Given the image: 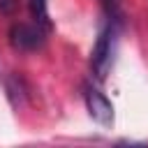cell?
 <instances>
[{"instance_id":"obj_1","label":"cell","mask_w":148,"mask_h":148,"mask_svg":"<svg viewBox=\"0 0 148 148\" xmlns=\"http://www.w3.org/2000/svg\"><path fill=\"white\" fill-rule=\"evenodd\" d=\"M46 28L42 23H16L9 30V44L18 51H37L44 46Z\"/></svg>"},{"instance_id":"obj_2","label":"cell","mask_w":148,"mask_h":148,"mask_svg":"<svg viewBox=\"0 0 148 148\" xmlns=\"http://www.w3.org/2000/svg\"><path fill=\"white\" fill-rule=\"evenodd\" d=\"M111 53H113V28L109 25L99 32V37L92 46V53H90V67L97 79L106 76V72L111 67V58H113Z\"/></svg>"},{"instance_id":"obj_3","label":"cell","mask_w":148,"mask_h":148,"mask_svg":"<svg viewBox=\"0 0 148 148\" xmlns=\"http://www.w3.org/2000/svg\"><path fill=\"white\" fill-rule=\"evenodd\" d=\"M83 99L88 106V113L92 120H97L99 125H111L113 123V104L106 99V95L92 86L83 88Z\"/></svg>"},{"instance_id":"obj_4","label":"cell","mask_w":148,"mask_h":148,"mask_svg":"<svg viewBox=\"0 0 148 148\" xmlns=\"http://www.w3.org/2000/svg\"><path fill=\"white\" fill-rule=\"evenodd\" d=\"M5 88H7V95H9L12 104H14V106H21L23 99H25V95H28L23 81H21L18 76H7V79H5Z\"/></svg>"},{"instance_id":"obj_5","label":"cell","mask_w":148,"mask_h":148,"mask_svg":"<svg viewBox=\"0 0 148 148\" xmlns=\"http://www.w3.org/2000/svg\"><path fill=\"white\" fill-rule=\"evenodd\" d=\"M30 9H32V16L37 23H42L46 30H49V12H46V0H30Z\"/></svg>"},{"instance_id":"obj_6","label":"cell","mask_w":148,"mask_h":148,"mask_svg":"<svg viewBox=\"0 0 148 148\" xmlns=\"http://www.w3.org/2000/svg\"><path fill=\"white\" fill-rule=\"evenodd\" d=\"M16 5H18V0H0V14H5V16L14 14Z\"/></svg>"},{"instance_id":"obj_7","label":"cell","mask_w":148,"mask_h":148,"mask_svg":"<svg viewBox=\"0 0 148 148\" xmlns=\"http://www.w3.org/2000/svg\"><path fill=\"white\" fill-rule=\"evenodd\" d=\"M102 5H104V7L109 9V12H113V9H116V7L120 5V0H102Z\"/></svg>"}]
</instances>
